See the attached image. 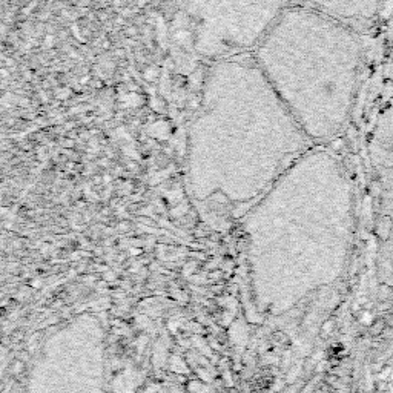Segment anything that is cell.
<instances>
[{
    "label": "cell",
    "instance_id": "1",
    "mask_svg": "<svg viewBox=\"0 0 393 393\" xmlns=\"http://www.w3.org/2000/svg\"><path fill=\"white\" fill-rule=\"evenodd\" d=\"M257 60L311 106L320 134H334L343 126L363 66V45L354 26L289 5L257 46Z\"/></svg>",
    "mask_w": 393,
    "mask_h": 393
},
{
    "label": "cell",
    "instance_id": "2",
    "mask_svg": "<svg viewBox=\"0 0 393 393\" xmlns=\"http://www.w3.org/2000/svg\"><path fill=\"white\" fill-rule=\"evenodd\" d=\"M291 0H188L195 46L204 55H226L258 46Z\"/></svg>",
    "mask_w": 393,
    "mask_h": 393
},
{
    "label": "cell",
    "instance_id": "3",
    "mask_svg": "<svg viewBox=\"0 0 393 393\" xmlns=\"http://www.w3.org/2000/svg\"><path fill=\"white\" fill-rule=\"evenodd\" d=\"M291 5L324 12L355 28L372 22L380 14L384 0H291Z\"/></svg>",
    "mask_w": 393,
    "mask_h": 393
}]
</instances>
